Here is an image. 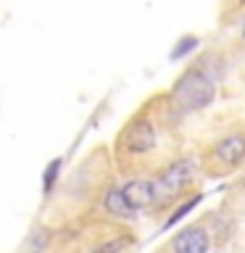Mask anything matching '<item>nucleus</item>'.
I'll return each mask as SVG.
<instances>
[{
    "label": "nucleus",
    "instance_id": "obj_1",
    "mask_svg": "<svg viewBox=\"0 0 245 253\" xmlns=\"http://www.w3.org/2000/svg\"><path fill=\"white\" fill-rule=\"evenodd\" d=\"M213 98H216V84H213L208 71L201 66L187 69L171 90V106H177L179 111L205 108V106H211Z\"/></svg>",
    "mask_w": 245,
    "mask_h": 253
},
{
    "label": "nucleus",
    "instance_id": "obj_2",
    "mask_svg": "<svg viewBox=\"0 0 245 253\" xmlns=\"http://www.w3.org/2000/svg\"><path fill=\"white\" fill-rule=\"evenodd\" d=\"M195 177V164L190 158H182V161H174L171 166H166L163 174L156 182V203L163 206L174 201L182 190H185Z\"/></svg>",
    "mask_w": 245,
    "mask_h": 253
},
{
    "label": "nucleus",
    "instance_id": "obj_3",
    "mask_svg": "<svg viewBox=\"0 0 245 253\" xmlns=\"http://www.w3.org/2000/svg\"><path fill=\"white\" fill-rule=\"evenodd\" d=\"M156 148V126L148 119H134L122 134V150L129 156H142Z\"/></svg>",
    "mask_w": 245,
    "mask_h": 253
},
{
    "label": "nucleus",
    "instance_id": "obj_4",
    "mask_svg": "<svg viewBox=\"0 0 245 253\" xmlns=\"http://www.w3.org/2000/svg\"><path fill=\"white\" fill-rule=\"evenodd\" d=\"M213 158L227 166V169H235L245 161V134H227L221 137L216 145H213Z\"/></svg>",
    "mask_w": 245,
    "mask_h": 253
},
{
    "label": "nucleus",
    "instance_id": "obj_5",
    "mask_svg": "<svg viewBox=\"0 0 245 253\" xmlns=\"http://www.w3.org/2000/svg\"><path fill=\"white\" fill-rule=\"evenodd\" d=\"M208 248H211V240L203 227L179 229V235H174V240H171L174 253H208Z\"/></svg>",
    "mask_w": 245,
    "mask_h": 253
},
{
    "label": "nucleus",
    "instance_id": "obj_6",
    "mask_svg": "<svg viewBox=\"0 0 245 253\" xmlns=\"http://www.w3.org/2000/svg\"><path fill=\"white\" fill-rule=\"evenodd\" d=\"M122 193L126 198V203H129L132 211H142L148 209V206L156 203V182L150 179H132L126 182L122 187Z\"/></svg>",
    "mask_w": 245,
    "mask_h": 253
},
{
    "label": "nucleus",
    "instance_id": "obj_7",
    "mask_svg": "<svg viewBox=\"0 0 245 253\" xmlns=\"http://www.w3.org/2000/svg\"><path fill=\"white\" fill-rule=\"evenodd\" d=\"M103 203H106V211L114 213V216H122V219L134 216V211L129 209V203H126L122 187H111L108 193H106V198H103Z\"/></svg>",
    "mask_w": 245,
    "mask_h": 253
},
{
    "label": "nucleus",
    "instance_id": "obj_8",
    "mask_svg": "<svg viewBox=\"0 0 245 253\" xmlns=\"http://www.w3.org/2000/svg\"><path fill=\"white\" fill-rule=\"evenodd\" d=\"M61 166H63V158H53V161L47 164V169H45V174H42V193H45V195L53 193L55 179H58V174H61Z\"/></svg>",
    "mask_w": 245,
    "mask_h": 253
},
{
    "label": "nucleus",
    "instance_id": "obj_9",
    "mask_svg": "<svg viewBox=\"0 0 245 253\" xmlns=\"http://www.w3.org/2000/svg\"><path fill=\"white\" fill-rule=\"evenodd\" d=\"M201 201H203V195H193V198H187V201L182 203V206H179V209H177V211L171 213L169 219H166V224H163V229H169V227H174V224H177V221H179L182 216H187V213L193 211V209H195V206L201 203Z\"/></svg>",
    "mask_w": 245,
    "mask_h": 253
},
{
    "label": "nucleus",
    "instance_id": "obj_10",
    "mask_svg": "<svg viewBox=\"0 0 245 253\" xmlns=\"http://www.w3.org/2000/svg\"><path fill=\"white\" fill-rule=\"evenodd\" d=\"M198 42H201V40H198L195 35H187V37H182L177 45H174V50L169 53V58L171 61H177V58H185L187 53H193L195 47H198Z\"/></svg>",
    "mask_w": 245,
    "mask_h": 253
},
{
    "label": "nucleus",
    "instance_id": "obj_11",
    "mask_svg": "<svg viewBox=\"0 0 245 253\" xmlns=\"http://www.w3.org/2000/svg\"><path fill=\"white\" fill-rule=\"evenodd\" d=\"M126 245H129V237H119V240H111L106 245H100V248H95L92 253H119V251H124Z\"/></svg>",
    "mask_w": 245,
    "mask_h": 253
},
{
    "label": "nucleus",
    "instance_id": "obj_12",
    "mask_svg": "<svg viewBox=\"0 0 245 253\" xmlns=\"http://www.w3.org/2000/svg\"><path fill=\"white\" fill-rule=\"evenodd\" d=\"M243 37H245V19H243Z\"/></svg>",
    "mask_w": 245,
    "mask_h": 253
},
{
    "label": "nucleus",
    "instance_id": "obj_13",
    "mask_svg": "<svg viewBox=\"0 0 245 253\" xmlns=\"http://www.w3.org/2000/svg\"><path fill=\"white\" fill-rule=\"evenodd\" d=\"M240 3H245V0H240Z\"/></svg>",
    "mask_w": 245,
    "mask_h": 253
}]
</instances>
